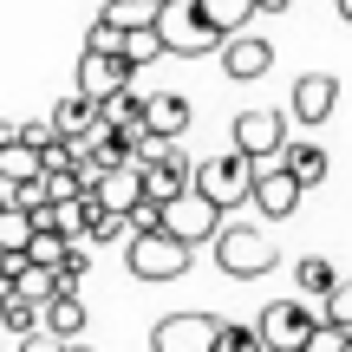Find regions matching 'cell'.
<instances>
[{
    "label": "cell",
    "instance_id": "e0dca14e",
    "mask_svg": "<svg viewBox=\"0 0 352 352\" xmlns=\"http://www.w3.org/2000/svg\"><path fill=\"white\" fill-rule=\"evenodd\" d=\"M39 320H46V327H52V340H78L91 314H85V300H78L72 287H59V294H52L46 307H39Z\"/></svg>",
    "mask_w": 352,
    "mask_h": 352
},
{
    "label": "cell",
    "instance_id": "7c38bea8",
    "mask_svg": "<svg viewBox=\"0 0 352 352\" xmlns=\"http://www.w3.org/2000/svg\"><path fill=\"white\" fill-rule=\"evenodd\" d=\"M287 111L300 118V124H327V118L340 111V78H333V72H307L300 85H294Z\"/></svg>",
    "mask_w": 352,
    "mask_h": 352
},
{
    "label": "cell",
    "instance_id": "f546056e",
    "mask_svg": "<svg viewBox=\"0 0 352 352\" xmlns=\"http://www.w3.org/2000/svg\"><path fill=\"white\" fill-rule=\"evenodd\" d=\"M20 138L39 151V144H46V138H59V131H52V118H33V124H20Z\"/></svg>",
    "mask_w": 352,
    "mask_h": 352
},
{
    "label": "cell",
    "instance_id": "1f68e13d",
    "mask_svg": "<svg viewBox=\"0 0 352 352\" xmlns=\"http://www.w3.org/2000/svg\"><path fill=\"white\" fill-rule=\"evenodd\" d=\"M13 138H20V124H7V118H0V144H13Z\"/></svg>",
    "mask_w": 352,
    "mask_h": 352
},
{
    "label": "cell",
    "instance_id": "83f0119b",
    "mask_svg": "<svg viewBox=\"0 0 352 352\" xmlns=\"http://www.w3.org/2000/svg\"><path fill=\"white\" fill-rule=\"evenodd\" d=\"M320 314H327V320H340V327L352 333V280H333V294L320 300Z\"/></svg>",
    "mask_w": 352,
    "mask_h": 352
},
{
    "label": "cell",
    "instance_id": "7a4b0ae2",
    "mask_svg": "<svg viewBox=\"0 0 352 352\" xmlns=\"http://www.w3.org/2000/svg\"><path fill=\"white\" fill-rule=\"evenodd\" d=\"M209 248H215V267L235 274V280H261L267 267H274V241H267L254 222H222L209 235Z\"/></svg>",
    "mask_w": 352,
    "mask_h": 352
},
{
    "label": "cell",
    "instance_id": "4dcf8cb0",
    "mask_svg": "<svg viewBox=\"0 0 352 352\" xmlns=\"http://www.w3.org/2000/svg\"><path fill=\"white\" fill-rule=\"evenodd\" d=\"M254 13H287V0H254Z\"/></svg>",
    "mask_w": 352,
    "mask_h": 352
},
{
    "label": "cell",
    "instance_id": "44dd1931",
    "mask_svg": "<svg viewBox=\"0 0 352 352\" xmlns=\"http://www.w3.org/2000/svg\"><path fill=\"white\" fill-rule=\"evenodd\" d=\"M26 241H33V209L7 202L0 209V254H26Z\"/></svg>",
    "mask_w": 352,
    "mask_h": 352
},
{
    "label": "cell",
    "instance_id": "d6986e66",
    "mask_svg": "<svg viewBox=\"0 0 352 352\" xmlns=\"http://www.w3.org/2000/svg\"><path fill=\"white\" fill-rule=\"evenodd\" d=\"M280 164L300 176V189H320V183L333 176V157L320 151V144H280Z\"/></svg>",
    "mask_w": 352,
    "mask_h": 352
},
{
    "label": "cell",
    "instance_id": "6da1fadb",
    "mask_svg": "<svg viewBox=\"0 0 352 352\" xmlns=\"http://www.w3.org/2000/svg\"><path fill=\"white\" fill-rule=\"evenodd\" d=\"M189 241H176L170 228H138V235H124V267L138 280H176V274H189Z\"/></svg>",
    "mask_w": 352,
    "mask_h": 352
},
{
    "label": "cell",
    "instance_id": "d4e9b609",
    "mask_svg": "<svg viewBox=\"0 0 352 352\" xmlns=\"http://www.w3.org/2000/svg\"><path fill=\"white\" fill-rule=\"evenodd\" d=\"M124 59H131V65H157V59H170L164 39H157V26H131V33H124Z\"/></svg>",
    "mask_w": 352,
    "mask_h": 352
},
{
    "label": "cell",
    "instance_id": "3957f363",
    "mask_svg": "<svg viewBox=\"0 0 352 352\" xmlns=\"http://www.w3.org/2000/svg\"><path fill=\"white\" fill-rule=\"evenodd\" d=\"M157 39H164L170 59H189V52H215L222 33L209 26L202 0H157Z\"/></svg>",
    "mask_w": 352,
    "mask_h": 352
},
{
    "label": "cell",
    "instance_id": "8992f818",
    "mask_svg": "<svg viewBox=\"0 0 352 352\" xmlns=\"http://www.w3.org/2000/svg\"><path fill=\"white\" fill-rule=\"evenodd\" d=\"M164 228H170L176 241H189V248H202V241L222 228V209H215L202 189H183L176 202H164Z\"/></svg>",
    "mask_w": 352,
    "mask_h": 352
},
{
    "label": "cell",
    "instance_id": "cb8c5ba5",
    "mask_svg": "<svg viewBox=\"0 0 352 352\" xmlns=\"http://www.w3.org/2000/svg\"><path fill=\"white\" fill-rule=\"evenodd\" d=\"M294 280H300V294H307V300H327V294H333V280H340V274H333V261L307 254V261L294 267Z\"/></svg>",
    "mask_w": 352,
    "mask_h": 352
},
{
    "label": "cell",
    "instance_id": "4316f807",
    "mask_svg": "<svg viewBox=\"0 0 352 352\" xmlns=\"http://www.w3.org/2000/svg\"><path fill=\"white\" fill-rule=\"evenodd\" d=\"M254 346H261V333H254V327H228V320L215 327V352H254Z\"/></svg>",
    "mask_w": 352,
    "mask_h": 352
},
{
    "label": "cell",
    "instance_id": "603a6c76",
    "mask_svg": "<svg viewBox=\"0 0 352 352\" xmlns=\"http://www.w3.org/2000/svg\"><path fill=\"white\" fill-rule=\"evenodd\" d=\"M0 176H7V183H26V176H39V151H33L26 138L0 144Z\"/></svg>",
    "mask_w": 352,
    "mask_h": 352
},
{
    "label": "cell",
    "instance_id": "484cf974",
    "mask_svg": "<svg viewBox=\"0 0 352 352\" xmlns=\"http://www.w3.org/2000/svg\"><path fill=\"white\" fill-rule=\"evenodd\" d=\"M104 20L111 26H157V0H111V7H104Z\"/></svg>",
    "mask_w": 352,
    "mask_h": 352
},
{
    "label": "cell",
    "instance_id": "9c48e42d",
    "mask_svg": "<svg viewBox=\"0 0 352 352\" xmlns=\"http://www.w3.org/2000/svg\"><path fill=\"white\" fill-rule=\"evenodd\" d=\"M215 314H170L151 327V346L157 352H215Z\"/></svg>",
    "mask_w": 352,
    "mask_h": 352
},
{
    "label": "cell",
    "instance_id": "ba28073f",
    "mask_svg": "<svg viewBox=\"0 0 352 352\" xmlns=\"http://www.w3.org/2000/svg\"><path fill=\"white\" fill-rule=\"evenodd\" d=\"M189 183H196V157H183V138H170L164 151L144 164V196L151 202H176Z\"/></svg>",
    "mask_w": 352,
    "mask_h": 352
},
{
    "label": "cell",
    "instance_id": "5b68a950",
    "mask_svg": "<svg viewBox=\"0 0 352 352\" xmlns=\"http://www.w3.org/2000/svg\"><path fill=\"white\" fill-rule=\"evenodd\" d=\"M300 196H307V189H300V176L280 164V157L254 164V189H248V202H254L261 215H274V222H280V215H294V209H300Z\"/></svg>",
    "mask_w": 352,
    "mask_h": 352
},
{
    "label": "cell",
    "instance_id": "f1b7e54d",
    "mask_svg": "<svg viewBox=\"0 0 352 352\" xmlns=\"http://www.w3.org/2000/svg\"><path fill=\"white\" fill-rule=\"evenodd\" d=\"M85 46H91V52H124V26H111V20L98 13V20H91V33H85Z\"/></svg>",
    "mask_w": 352,
    "mask_h": 352
},
{
    "label": "cell",
    "instance_id": "d6a6232c",
    "mask_svg": "<svg viewBox=\"0 0 352 352\" xmlns=\"http://www.w3.org/2000/svg\"><path fill=\"white\" fill-rule=\"evenodd\" d=\"M7 202H13V183H7V176H0V209H7Z\"/></svg>",
    "mask_w": 352,
    "mask_h": 352
},
{
    "label": "cell",
    "instance_id": "4fadbf2b",
    "mask_svg": "<svg viewBox=\"0 0 352 352\" xmlns=\"http://www.w3.org/2000/svg\"><path fill=\"white\" fill-rule=\"evenodd\" d=\"M215 52H222V72L241 78V85H248V78H261L267 65H274V46H267V39H254V33H228Z\"/></svg>",
    "mask_w": 352,
    "mask_h": 352
},
{
    "label": "cell",
    "instance_id": "ffe728a7",
    "mask_svg": "<svg viewBox=\"0 0 352 352\" xmlns=\"http://www.w3.org/2000/svg\"><path fill=\"white\" fill-rule=\"evenodd\" d=\"M98 118H104V124H111V131H124V124H138V118H144V91H131V85H118V91H104V98H98Z\"/></svg>",
    "mask_w": 352,
    "mask_h": 352
},
{
    "label": "cell",
    "instance_id": "9a60e30c",
    "mask_svg": "<svg viewBox=\"0 0 352 352\" xmlns=\"http://www.w3.org/2000/svg\"><path fill=\"white\" fill-rule=\"evenodd\" d=\"M78 209H85V235H78L85 248H104V241H124V235H131V228H124V209H104L91 189L78 196Z\"/></svg>",
    "mask_w": 352,
    "mask_h": 352
},
{
    "label": "cell",
    "instance_id": "8fae6325",
    "mask_svg": "<svg viewBox=\"0 0 352 352\" xmlns=\"http://www.w3.org/2000/svg\"><path fill=\"white\" fill-rule=\"evenodd\" d=\"M131 78H138V65H131L124 52H91V46H85V59H78V91H85L91 104H98L104 91L131 85Z\"/></svg>",
    "mask_w": 352,
    "mask_h": 352
},
{
    "label": "cell",
    "instance_id": "30bf717a",
    "mask_svg": "<svg viewBox=\"0 0 352 352\" xmlns=\"http://www.w3.org/2000/svg\"><path fill=\"white\" fill-rule=\"evenodd\" d=\"M280 144H287V118L280 111H241L235 118V151L241 157L267 164V157H280Z\"/></svg>",
    "mask_w": 352,
    "mask_h": 352
},
{
    "label": "cell",
    "instance_id": "836d02e7",
    "mask_svg": "<svg viewBox=\"0 0 352 352\" xmlns=\"http://www.w3.org/2000/svg\"><path fill=\"white\" fill-rule=\"evenodd\" d=\"M333 7H340V20H346V26H352V0H333Z\"/></svg>",
    "mask_w": 352,
    "mask_h": 352
},
{
    "label": "cell",
    "instance_id": "ac0fdd59",
    "mask_svg": "<svg viewBox=\"0 0 352 352\" xmlns=\"http://www.w3.org/2000/svg\"><path fill=\"white\" fill-rule=\"evenodd\" d=\"M46 118H52V131H59V138H72V144H78V138H85L91 124H98V104H91L85 91H65V98L52 104Z\"/></svg>",
    "mask_w": 352,
    "mask_h": 352
},
{
    "label": "cell",
    "instance_id": "7402d4cb",
    "mask_svg": "<svg viewBox=\"0 0 352 352\" xmlns=\"http://www.w3.org/2000/svg\"><path fill=\"white\" fill-rule=\"evenodd\" d=\"M202 13H209V26L228 39V33H241V26L254 20V0H202Z\"/></svg>",
    "mask_w": 352,
    "mask_h": 352
},
{
    "label": "cell",
    "instance_id": "277c9868",
    "mask_svg": "<svg viewBox=\"0 0 352 352\" xmlns=\"http://www.w3.org/2000/svg\"><path fill=\"white\" fill-rule=\"evenodd\" d=\"M189 189H202V196L215 202V209H241L248 202V189H254V157H241V151H228V157H202L196 164V183Z\"/></svg>",
    "mask_w": 352,
    "mask_h": 352
},
{
    "label": "cell",
    "instance_id": "2e32d148",
    "mask_svg": "<svg viewBox=\"0 0 352 352\" xmlns=\"http://www.w3.org/2000/svg\"><path fill=\"white\" fill-rule=\"evenodd\" d=\"M189 118H196V111H189L183 91H157V98H144V124H151L157 138H183Z\"/></svg>",
    "mask_w": 352,
    "mask_h": 352
},
{
    "label": "cell",
    "instance_id": "52a82bcc",
    "mask_svg": "<svg viewBox=\"0 0 352 352\" xmlns=\"http://www.w3.org/2000/svg\"><path fill=\"white\" fill-rule=\"evenodd\" d=\"M307 327H314V300H274V307H261V346H274V352H300L307 346Z\"/></svg>",
    "mask_w": 352,
    "mask_h": 352
},
{
    "label": "cell",
    "instance_id": "5bb4252c",
    "mask_svg": "<svg viewBox=\"0 0 352 352\" xmlns=\"http://www.w3.org/2000/svg\"><path fill=\"white\" fill-rule=\"evenodd\" d=\"M91 196H98L104 209H131V202L144 196V164H131V157L124 164H104L98 183H91Z\"/></svg>",
    "mask_w": 352,
    "mask_h": 352
}]
</instances>
